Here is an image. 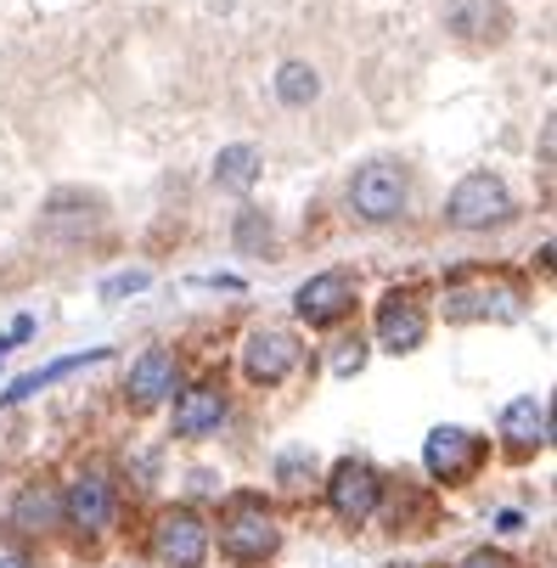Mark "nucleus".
Returning a JSON list of instances; mask_svg holds the SVG:
<instances>
[{
	"label": "nucleus",
	"instance_id": "nucleus-1",
	"mask_svg": "<svg viewBox=\"0 0 557 568\" xmlns=\"http://www.w3.org/2000/svg\"><path fill=\"white\" fill-rule=\"evenodd\" d=\"M507 214H513V192H507V181L490 175V170L462 175L456 192H450V203H445V220H450L456 231H490V225H502Z\"/></svg>",
	"mask_w": 557,
	"mask_h": 568
},
{
	"label": "nucleus",
	"instance_id": "nucleus-2",
	"mask_svg": "<svg viewBox=\"0 0 557 568\" xmlns=\"http://www.w3.org/2000/svg\"><path fill=\"white\" fill-rule=\"evenodd\" d=\"M276 540H282V529H276V518H271L260 501H236V507L225 513V524H220V551L236 557V562L271 557Z\"/></svg>",
	"mask_w": 557,
	"mask_h": 568
},
{
	"label": "nucleus",
	"instance_id": "nucleus-3",
	"mask_svg": "<svg viewBox=\"0 0 557 568\" xmlns=\"http://www.w3.org/2000/svg\"><path fill=\"white\" fill-rule=\"evenodd\" d=\"M350 209L372 225L383 220H401L406 214V175L394 164H366L355 181H350Z\"/></svg>",
	"mask_w": 557,
	"mask_h": 568
},
{
	"label": "nucleus",
	"instance_id": "nucleus-4",
	"mask_svg": "<svg viewBox=\"0 0 557 568\" xmlns=\"http://www.w3.org/2000/svg\"><path fill=\"white\" fill-rule=\"evenodd\" d=\"M152 551H158V562H164V568H198V562L209 557V529H203V518L186 513V507L164 513V518H158V535H152Z\"/></svg>",
	"mask_w": 557,
	"mask_h": 568
},
{
	"label": "nucleus",
	"instance_id": "nucleus-5",
	"mask_svg": "<svg viewBox=\"0 0 557 568\" xmlns=\"http://www.w3.org/2000/svg\"><path fill=\"white\" fill-rule=\"evenodd\" d=\"M423 462H428L434 478L462 484V478L479 473V462H485V439H479V434H467V428H434L428 445H423Z\"/></svg>",
	"mask_w": 557,
	"mask_h": 568
},
{
	"label": "nucleus",
	"instance_id": "nucleus-6",
	"mask_svg": "<svg viewBox=\"0 0 557 568\" xmlns=\"http://www.w3.org/2000/svg\"><path fill=\"white\" fill-rule=\"evenodd\" d=\"M377 496H383V478L366 467V462H338L333 467V484H327V501L344 524H366L377 513Z\"/></svg>",
	"mask_w": 557,
	"mask_h": 568
},
{
	"label": "nucleus",
	"instance_id": "nucleus-7",
	"mask_svg": "<svg viewBox=\"0 0 557 568\" xmlns=\"http://www.w3.org/2000/svg\"><path fill=\"white\" fill-rule=\"evenodd\" d=\"M293 366H298V338H293V333H282V327L249 333V344H243V372H249V383L276 388Z\"/></svg>",
	"mask_w": 557,
	"mask_h": 568
},
{
	"label": "nucleus",
	"instance_id": "nucleus-8",
	"mask_svg": "<svg viewBox=\"0 0 557 568\" xmlns=\"http://www.w3.org/2000/svg\"><path fill=\"white\" fill-rule=\"evenodd\" d=\"M62 518L73 529H85V535H102L113 524V484L102 473H79L68 484V496H62Z\"/></svg>",
	"mask_w": 557,
	"mask_h": 568
},
{
	"label": "nucleus",
	"instance_id": "nucleus-9",
	"mask_svg": "<svg viewBox=\"0 0 557 568\" xmlns=\"http://www.w3.org/2000/svg\"><path fill=\"white\" fill-rule=\"evenodd\" d=\"M350 304H355V287H350L344 271H322L293 293V310L310 321V327H333L338 315H350Z\"/></svg>",
	"mask_w": 557,
	"mask_h": 568
},
{
	"label": "nucleus",
	"instance_id": "nucleus-10",
	"mask_svg": "<svg viewBox=\"0 0 557 568\" xmlns=\"http://www.w3.org/2000/svg\"><path fill=\"white\" fill-rule=\"evenodd\" d=\"M423 333H428V321H423V310H417L406 293H388V298L377 304V338H383V349L412 355V349L423 344Z\"/></svg>",
	"mask_w": 557,
	"mask_h": 568
},
{
	"label": "nucleus",
	"instance_id": "nucleus-11",
	"mask_svg": "<svg viewBox=\"0 0 557 568\" xmlns=\"http://www.w3.org/2000/svg\"><path fill=\"white\" fill-rule=\"evenodd\" d=\"M225 423V394L214 383H198L175 399V434L181 439H198V434H214Z\"/></svg>",
	"mask_w": 557,
	"mask_h": 568
},
{
	"label": "nucleus",
	"instance_id": "nucleus-12",
	"mask_svg": "<svg viewBox=\"0 0 557 568\" xmlns=\"http://www.w3.org/2000/svg\"><path fill=\"white\" fill-rule=\"evenodd\" d=\"M445 23H450V34H462V40H502V29H507V18H502L496 0H450Z\"/></svg>",
	"mask_w": 557,
	"mask_h": 568
},
{
	"label": "nucleus",
	"instance_id": "nucleus-13",
	"mask_svg": "<svg viewBox=\"0 0 557 568\" xmlns=\"http://www.w3.org/2000/svg\"><path fill=\"white\" fill-rule=\"evenodd\" d=\"M57 518H62V496L51 490V484H23L18 501H12V529L45 535V529H57Z\"/></svg>",
	"mask_w": 557,
	"mask_h": 568
},
{
	"label": "nucleus",
	"instance_id": "nucleus-14",
	"mask_svg": "<svg viewBox=\"0 0 557 568\" xmlns=\"http://www.w3.org/2000/svg\"><path fill=\"white\" fill-rule=\"evenodd\" d=\"M513 310H518V298H513L507 287H450V293H445V315H450V321H473V315L507 321Z\"/></svg>",
	"mask_w": 557,
	"mask_h": 568
},
{
	"label": "nucleus",
	"instance_id": "nucleus-15",
	"mask_svg": "<svg viewBox=\"0 0 557 568\" xmlns=\"http://www.w3.org/2000/svg\"><path fill=\"white\" fill-rule=\"evenodd\" d=\"M170 383H175V355L170 349H146L135 366H130V394H135V405H158L170 394Z\"/></svg>",
	"mask_w": 557,
	"mask_h": 568
},
{
	"label": "nucleus",
	"instance_id": "nucleus-16",
	"mask_svg": "<svg viewBox=\"0 0 557 568\" xmlns=\"http://www.w3.org/2000/svg\"><path fill=\"white\" fill-rule=\"evenodd\" d=\"M502 439L518 445V450H529V445L546 439V405H540L535 394H518L507 412H502Z\"/></svg>",
	"mask_w": 557,
	"mask_h": 568
},
{
	"label": "nucleus",
	"instance_id": "nucleus-17",
	"mask_svg": "<svg viewBox=\"0 0 557 568\" xmlns=\"http://www.w3.org/2000/svg\"><path fill=\"white\" fill-rule=\"evenodd\" d=\"M254 181H260V146H249V141L220 146V158H214V186H225V192H249Z\"/></svg>",
	"mask_w": 557,
	"mask_h": 568
},
{
	"label": "nucleus",
	"instance_id": "nucleus-18",
	"mask_svg": "<svg viewBox=\"0 0 557 568\" xmlns=\"http://www.w3.org/2000/svg\"><path fill=\"white\" fill-rule=\"evenodd\" d=\"M276 97H282L287 108H304V102L322 97V79H315L310 62H282V73H276Z\"/></svg>",
	"mask_w": 557,
	"mask_h": 568
},
{
	"label": "nucleus",
	"instance_id": "nucleus-19",
	"mask_svg": "<svg viewBox=\"0 0 557 568\" xmlns=\"http://www.w3.org/2000/svg\"><path fill=\"white\" fill-rule=\"evenodd\" d=\"M236 242L243 248H260V242H271V220L260 209H243V220H236Z\"/></svg>",
	"mask_w": 557,
	"mask_h": 568
},
{
	"label": "nucleus",
	"instance_id": "nucleus-20",
	"mask_svg": "<svg viewBox=\"0 0 557 568\" xmlns=\"http://www.w3.org/2000/svg\"><path fill=\"white\" fill-rule=\"evenodd\" d=\"M141 287H146V271H124L102 287V298H124V293H141Z\"/></svg>",
	"mask_w": 557,
	"mask_h": 568
},
{
	"label": "nucleus",
	"instance_id": "nucleus-21",
	"mask_svg": "<svg viewBox=\"0 0 557 568\" xmlns=\"http://www.w3.org/2000/svg\"><path fill=\"white\" fill-rule=\"evenodd\" d=\"M338 349H344V355L333 361V372H344V377H350V372H361V361H366V349H361V344H338Z\"/></svg>",
	"mask_w": 557,
	"mask_h": 568
},
{
	"label": "nucleus",
	"instance_id": "nucleus-22",
	"mask_svg": "<svg viewBox=\"0 0 557 568\" xmlns=\"http://www.w3.org/2000/svg\"><path fill=\"white\" fill-rule=\"evenodd\" d=\"M462 568H518V562H513V557H502V551H473Z\"/></svg>",
	"mask_w": 557,
	"mask_h": 568
},
{
	"label": "nucleus",
	"instance_id": "nucleus-23",
	"mask_svg": "<svg viewBox=\"0 0 557 568\" xmlns=\"http://www.w3.org/2000/svg\"><path fill=\"white\" fill-rule=\"evenodd\" d=\"M0 568H23V562H18V557H0Z\"/></svg>",
	"mask_w": 557,
	"mask_h": 568
}]
</instances>
